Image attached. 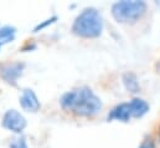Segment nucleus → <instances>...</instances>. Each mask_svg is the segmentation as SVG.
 Listing matches in <instances>:
<instances>
[{
    "label": "nucleus",
    "instance_id": "f8f14e48",
    "mask_svg": "<svg viewBox=\"0 0 160 148\" xmlns=\"http://www.w3.org/2000/svg\"><path fill=\"white\" fill-rule=\"evenodd\" d=\"M9 148H29V146L24 137H18L12 140V142L9 145Z\"/></svg>",
    "mask_w": 160,
    "mask_h": 148
},
{
    "label": "nucleus",
    "instance_id": "ddd939ff",
    "mask_svg": "<svg viewBox=\"0 0 160 148\" xmlns=\"http://www.w3.org/2000/svg\"><path fill=\"white\" fill-rule=\"evenodd\" d=\"M139 148H155V143H154V141H153L150 137H148V138H145V140L140 143Z\"/></svg>",
    "mask_w": 160,
    "mask_h": 148
},
{
    "label": "nucleus",
    "instance_id": "20e7f679",
    "mask_svg": "<svg viewBox=\"0 0 160 148\" xmlns=\"http://www.w3.org/2000/svg\"><path fill=\"white\" fill-rule=\"evenodd\" d=\"M2 127L14 133H21L26 127V118L16 110H9L2 116Z\"/></svg>",
    "mask_w": 160,
    "mask_h": 148
},
{
    "label": "nucleus",
    "instance_id": "7ed1b4c3",
    "mask_svg": "<svg viewBox=\"0 0 160 148\" xmlns=\"http://www.w3.org/2000/svg\"><path fill=\"white\" fill-rule=\"evenodd\" d=\"M147 11L144 1H118L112 5V15L119 23H134Z\"/></svg>",
    "mask_w": 160,
    "mask_h": 148
},
{
    "label": "nucleus",
    "instance_id": "0eeeda50",
    "mask_svg": "<svg viewBox=\"0 0 160 148\" xmlns=\"http://www.w3.org/2000/svg\"><path fill=\"white\" fill-rule=\"evenodd\" d=\"M130 118H132V112H130V107H129V102L117 105L108 113V121L117 119L120 122H128Z\"/></svg>",
    "mask_w": 160,
    "mask_h": 148
},
{
    "label": "nucleus",
    "instance_id": "f03ea898",
    "mask_svg": "<svg viewBox=\"0 0 160 148\" xmlns=\"http://www.w3.org/2000/svg\"><path fill=\"white\" fill-rule=\"evenodd\" d=\"M103 19L99 11L94 8L84 9L75 19L72 25V33L84 39H94L102 34Z\"/></svg>",
    "mask_w": 160,
    "mask_h": 148
},
{
    "label": "nucleus",
    "instance_id": "1a4fd4ad",
    "mask_svg": "<svg viewBox=\"0 0 160 148\" xmlns=\"http://www.w3.org/2000/svg\"><path fill=\"white\" fill-rule=\"evenodd\" d=\"M123 82H124V86L125 88L129 91V92H138L139 91V82H138V78L137 76L132 72H128L123 76Z\"/></svg>",
    "mask_w": 160,
    "mask_h": 148
},
{
    "label": "nucleus",
    "instance_id": "4468645a",
    "mask_svg": "<svg viewBox=\"0 0 160 148\" xmlns=\"http://www.w3.org/2000/svg\"><path fill=\"white\" fill-rule=\"evenodd\" d=\"M1 46H2V45H1V44H0V50H1Z\"/></svg>",
    "mask_w": 160,
    "mask_h": 148
},
{
    "label": "nucleus",
    "instance_id": "39448f33",
    "mask_svg": "<svg viewBox=\"0 0 160 148\" xmlns=\"http://www.w3.org/2000/svg\"><path fill=\"white\" fill-rule=\"evenodd\" d=\"M24 62H8L0 66V76L5 82L10 85H16L18 78L24 72Z\"/></svg>",
    "mask_w": 160,
    "mask_h": 148
},
{
    "label": "nucleus",
    "instance_id": "6e6552de",
    "mask_svg": "<svg viewBox=\"0 0 160 148\" xmlns=\"http://www.w3.org/2000/svg\"><path fill=\"white\" fill-rule=\"evenodd\" d=\"M129 107H130V112H132V117H135V118L143 117L149 111V105L142 98H133L129 102Z\"/></svg>",
    "mask_w": 160,
    "mask_h": 148
},
{
    "label": "nucleus",
    "instance_id": "423d86ee",
    "mask_svg": "<svg viewBox=\"0 0 160 148\" xmlns=\"http://www.w3.org/2000/svg\"><path fill=\"white\" fill-rule=\"evenodd\" d=\"M20 105L28 112H38L40 110L41 105L35 92L30 88H25L20 96Z\"/></svg>",
    "mask_w": 160,
    "mask_h": 148
},
{
    "label": "nucleus",
    "instance_id": "f257e3e1",
    "mask_svg": "<svg viewBox=\"0 0 160 148\" xmlns=\"http://www.w3.org/2000/svg\"><path fill=\"white\" fill-rule=\"evenodd\" d=\"M61 107L81 117L96 116L102 110L101 98L88 87H78L62 95L60 98Z\"/></svg>",
    "mask_w": 160,
    "mask_h": 148
},
{
    "label": "nucleus",
    "instance_id": "9b49d317",
    "mask_svg": "<svg viewBox=\"0 0 160 148\" xmlns=\"http://www.w3.org/2000/svg\"><path fill=\"white\" fill-rule=\"evenodd\" d=\"M56 20H57V16H52V18H50V19H47V20H45V21L40 23V24H38V25L35 26V29H34V33H39V31H41V30H43V29L47 28L48 25L53 24Z\"/></svg>",
    "mask_w": 160,
    "mask_h": 148
},
{
    "label": "nucleus",
    "instance_id": "9d476101",
    "mask_svg": "<svg viewBox=\"0 0 160 148\" xmlns=\"http://www.w3.org/2000/svg\"><path fill=\"white\" fill-rule=\"evenodd\" d=\"M16 34V29L11 25H5L0 28V44H6V42H11L15 39Z\"/></svg>",
    "mask_w": 160,
    "mask_h": 148
}]
</instances>
